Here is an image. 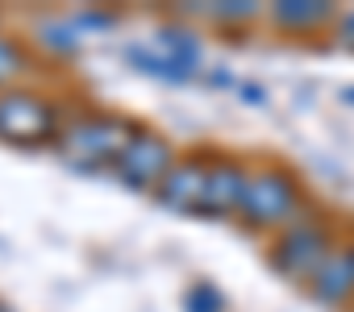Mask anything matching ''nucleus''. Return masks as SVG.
<instances>
[{
  "label": "nucleus",
  "mask_w": 354,
  "mask_h": 312,
  "mask_svg": "<svg viewBox=\"0 0 354 312\" xmlns=\"http://www.w3.org/2000/svg\"><path fill=\"white\" fill-rule=\"evenodd\" d=\"M138 125L125 121V117H113V113H92V117H80L67 133H63V154L75 163V167H100V163H117L125 146L133 142Z\"/></svg>",
  "instance_id": "nucleus-1"
},
{
  "label": "nucleus",
  "mask_w": 354,
  "mask_h": 312,
  "mask_svg": "<svg viewBox=\"0 0 354 312\" xmlns=\"http://www.w3.org/2000/svg\"><path fill=\"white\" fill-rule=\"evenodd\" d=\"M296 204H300V192H296V184L283 171H259V175H246V192H242L238 217L250 229L283 225L296 213Z\"/></svg>",
  "instance_id": "nucleus-2"
},
{
  "label": "nucleus",
  "mask_w": 354,
  "mask_h": 312,
  "mask_svg": "<svg viewBox=\"0 0 354 312\" xmlns=\"http://www.w3.org/2000/svg\"><path fill=\"white\" fill-rule=\"evenodd\" d=\"M55 133V108L34 92H0V137L38 146Z\"/></svg>",
  "instance_id": "nucleus-3"
},
{
  "label": "nucleus",
  "mask_w": 354,
  "mask_h": 312,
  "mask_svg": "<svg viewBox=\"0 0 354 312\" xmlns=\"http://www.w3.org/2000/svg\"><path fill=\"white\" fill-rule=\"evenodd\" d=\"M171 167H175L171 146H167L158 133H150V129H138L133 142L125 146V154L117 159L121 184H129V188H138V192H142V188H158Z\"/></svg>",
  "instance_id": "nucleus-4"
},
{
  "label": "nucleus",
  "mask_w": 354,
  "mask_h": 312,
  "mask_svg": "<svg viewBox=\"0 0 354 312\" xmlns=\"http://www.w3.org/2000/svg\"><path fill=\"white\" fill-rule=\"evenodd\" d=\"M325 254H329V237H325L321 225H292V229H283V233L275 237V246H271V266H275L279 275L308 279V275L321 266Z\"/></svg>",
  "instance_id": "nucleus-5"
},
{
  "label": "nucleus",
  "mask_w": 354,
  "mask_h": 312,
  "mask_svg": "<svg viewBox=\"0 0 354 312\" xmlns=\"http://www.w3.org/2000/svg\"><path fill=\"white\" fill-rule=\"evenodd\" d=\"M354 291V246H329L321 266L308 275V295L321 304H342Z\"/></svg>",
  "instance_id": "nucleus-6"
},
{
  "label": "nucleus",
  "mask_w": 354,
  "mask_h": 312,
  "mask_svg": "<svg viewBox=\"0 0 354 312\" xmlns=\"http://www.w3.org/2000/svg\"><path fill=\"white\" fill-rule=\"evenodd\" d=\"M205 188H209V171L201 163H175L162 184L154 188L158 204L167 208H180V213H201L205 208Z\"/></svg>",
  "instance_id": "nucleus-7"
},
{
  "label": "nucleus",
  "mask_w": 354,
  "mask_h": 312,
  "mask_svg": "<svg viewBox=\"0 0 354 312\" xmlns=\"http://www.w3.org/2000/svg\"><path fill=\"white\" fill-rule=\"evenodd\" d=\"M242 192H246L242 167L217 163V167L209 171V188H205V208H201V213H209V217H230V213L242 208Z\"/></svg>",
  "instance_id": "nucleus-8"
},
{
  "label": "nucleus",
  "mask_w": 354,
  "mask_h": 312,
  "mask_svg": "<svg viewBox=\"0 0 354 312\" xmlns=\"http://www.w3.org/2000/svg\"><path fill=\"white\" fill-rule=\"evenodd\" d=\"M333 17V5L325 0H279L271 9V21L288 34H304V30H321Z\"/></svg>",
  "instance_id": "nucleus-9"
},
{
  "label": "nucleus",
  "mask_w": 354,
  "mask_h": 312,
  "mask_svg": "<svg viewBox=\"0 0 354 312\" xmlns=\"http://www.w3.org/2000/svg\"><path fill=\"white\" fill-rule=\"evenodd\" d=\"M154 50H162V59H171L180 71H196V63H201V42H196V34H188V30H180V26H162L158 34H154Z\"/></svg>",
  "instance_id": "nucleus-10"
},
{
  "label": "nucleus",
  "mask_w": 354,
  "mask_h": 312,
  "mask_svg": "<svg viewBox=\"0 0 354 312\" xmlns=\"http://www.w3.org/2000/svg\"><path fill=\"white\" fill-rule=\"evenodd\" d=\"M125 59L133 63V67H142L146 75H154V79H167V84H188L192 75L188 71H180L171 59H162V55H150L146 46H125Z\"/></svg>",
  "instance_id": "nucleus-11"
},
{
  "label": "nucleus",
  "mask_w": 354,
  "mask_h": 312,
  "mask_svg": "<svg viewBox=\"0 0 354 312\" xmlns=\"http://www.w3.org/2000/svg\"><path fill=\"white\" fill-rule=\"evenodd\" d=\"M38 38H42V46L46 50H59V55H75L84 42H80V34L71 30V26H55V21H46V26H38Z\"/></svg>",
  "instance_id": "nucleus-12"
},
{
  "label": "nucleus",
  "mask_w": 354,
  "mask_h": 312,
  "mask_svg": "<svg viewBox=\"0 0 354 312\" xmlns=\"http://www.w3.org/2000/svg\"><path fill=\"white\" fill-rule=\"evenodd\" d=\"M184 308H188V312H225V295H221L213 283H196V287L184 295Z\"/></svg>",
  "instance_id": "nucleus-13"
},
{
  "label": "nucleus",
  "mask_w": 354,
  "mask_h": 312,
  "mask_svg": "<svg viewBox=\"0 0 354 312\" xmlns=\"http://www.w3.org/2000/svg\"><path fill=\"white\" fill-rule=\"evenodd\" d=\"M205 13L213 21H221V26H234V21H254L259 17V5H250V0H230V5H209Z\"/></svg>",
  "instance_id": "nucleus-14"
},
{
  "label": "nucleus",
  "mask_w": 354,
  "mask_h": 312,
  "mask_svg": "<svg viewBox=\"0 0 354 312\" xmlns=\"http://www.w3.org/2000/svg\"><path fill=\"white\" fill-rule=\"evenodd\" d=\"M17 75H21V50L9 38H0V88L9 79H17Z\"/></svg>",
  "instance_id": "nucleus-15"
},
{
  "label": "nucleus",
  "mask_w": 354,
  "mask_h": 312,
  "mask_svg": "<svg viewBox=\"0 0 354 312\" xmlns=\"http://www.w3.org/2000/svg\"><path fill=\"white\" fill-rule=\"evenodd\" d=\"M337 34H342V42H346V46H354V9L337 17Z\"/></svg>",
  "instance_id": "nucleus-16"
},
{
  "label": "nucleus",
  "mask_w": 354,
  "mask_h": 312,
  "mask_svg": "<svg viewBox=\"0 0 354 312\" xmlns=\"http://www.w3.org/2000/svg\"><path fill=\"white\" fill-rule=\"evenodd\" d=\"M242 96H246V100H254V104H267V92H263L259 84H242Z\"/></svg>",
  "instance_id": "nucleus-17"
},
{
  "label": "nucleus",
  "mask_w": 354,
  "mask_h": 312,
  "mask_svg": "<svg viewBox=\"0 0 354 312\" xmlns=\"http://www.w3.org/2000/svg\"><path fill=\"white\" fill-rule=\"evenodd\" d=\"M84 26H92V30H104V26H113V17H104V13H84Z\"/></svg>",
  "instance_id": "nucleus-18"
},
{
  "label": "nucleus",
  "mask_w": 354,
  "mask_h": 312,
  "mask_svg": "<svg viewBox=\"0 0 354 312\" xmlns=\"http://www.w3.org/2000/svg\"><path fill=\"white\" fill-rule=\"evenodd\" d=\"M213 84H217V88H230L234 79H230V71H217V75H213Z\"/></svg>",
  "instance_id": "nucleus-19"
},
{
  "label": "nucleus",
  "mask_w": 354,
  "mask_h": 312,
  "mask_svg": "<svg viewBox=\"0 0 354 312\" xmlns=\"http://www.w3.org/2000/svg\"><path fill=\"white\" fill-rule=\"evenodd\" d=\"M342 96H346V100H350V104H354V88H346V92H342Z\"/></svg>",
  "instance_id": "nucleus-20"
},
{
  "label": "nucleus",
  "mask_w": 354,
  "mask_h": 312,
  "mask_svg": "<svg viewBox=\"0 0 354 312\" xmlns=\"http://www.w3.org/2000/svg\"><path fill=\"white\" fill-rule=\"evenodd\" d=\"M0 312H13V308H9V304H5V300H0Z\"/></svg>",
  "instance_id": "nucleus-21"
}]
</instances>
